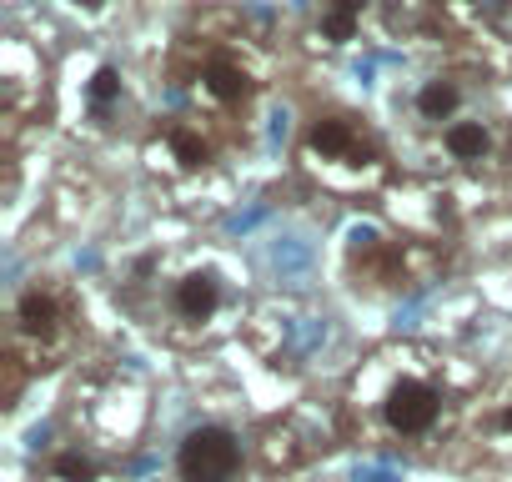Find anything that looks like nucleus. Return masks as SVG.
Here are the masks:
<instances>
[{
    "label": "nucleus",
    "instance_id": "20e7f679",
    "mask_svg": "<svg viewBox=\"0 0 512 482\" xmlns=\"http://www.w3.org/2000/svg\"><path fill=\"white\" fill-rule=\"evenodd\" d=\"M377 151L347 116H317L307 131V161L317 166H367Z\"/></svg>",
    "mask_w": 512,
    "mask_h": 482
},
{
    "label": "nucleus",
    "instance_id": "0eeeda50",
    "mask_svg": "<svg viewBox=\"0 0 512 482\" xmlns=\"http://www.w3.org/2000/svg\"><path fill=\"white\" fill-rule=\"evenodd\" d=\"M462 101H467V91H462V81L457 76H432V81H422L417 86V96H412V106H417V116L422 121H457V111H462Z\"/></svg>",
    "mask_w": 512,
    "mask_h": 482
},
{
    "label": "nucleus",
    "instance_id": "39448f33",
    "mask_svg": "<svg viewBox=\"0 0 512 482\" xmlns=\"http://www.w3.org/2000/svg\"><path fill=\"white\" fill-rule=\"evenodd\" d=\"M166 307H171L176 322L206 327V322H216V312L226 307V287H221L216 272H181V277L171 282V292H166Z\"/></svg>",
    "mask_w": 512,
    "mask_h": 482
},
{
    "label": "nucleus",
    "instance_id": "7ed1b4c3",
    "mask_svg": "<svg viewBox=\"0 0 512 482\" xmlns=\"http://www.w3.org/2000/svg\"><path fill=\"white\" fill-rule=\"evenodd\" d=\"M71 322V307L66 297L51 287V282H36L16 297V312H11V337L16 342H36V347H51Z\"/></svg>",
    "mask_w": 512,
    "mask_h": 482
},
{
    "label": "nucleus",
    "instance_id": "6e6552de",
    "mask_svg": "<svg viewBox=\"0 0 512 482\" xmlns=\"http://www.w3.org/2000/svg\"><path fill=\"white\" fill-rule=\"evenodd\" d=\"M442 146H447L452 161L477 166V161H487V151H492V126H487L482 116H477V121H452V126L442 131Z\"/></svg>",
    "mask_w": 512,
    "mask_h": 482
},
{
    "label": "nucleus",
    "instance_id": "ddd939ff",
    "mask_svg": "<svg viewBox=\"0 0 512 482\" xmlns=\"http://www.w3.org/2000/svg\"><path fill=\"white\" fill-rule=\"evenodd\" d=\"M497 432H507V437H512V397L497 407Z\"/></svg>",
    "mask_w": 512,
    "mask_h": 482
},
{
    "label": "nucleus",
    "instance_id": "9d476101",
    "mask_svg": "<svg viewBox=\"0 0 512 482\" xmlns=\"http://www.w3.org/2000/svg\"><path fill=\"white\" fill-rule=\"evenodd\" d=\"M161 141H166V151H171V161L176 166H206V136L196 131V126H186V121H166V131H161Z\"/></svg>",
    "mask_w": 512,
    "mask_h": 482
},
{
    "label": "nucleus",
    "instance_id": "9b49d317",
    "mask_svg": "<svg viewBox=\"0 0 512 482\" xmlns=\"http://www.w3.org/2000/svg\"><path fill=\"white\" fill-rule=\"evenodd\" d=\"M86 101H91L96 116H106V111L121 101V71H116V66H101V71L91 76V86H86Z\"/></svg>",
    "mask_w": 512,
    "mask_h": 482
},
{
    "label": "nucleus",
    "instance_id": "1a4fd4ad",
    "mask_svg": "<svg viewBox=\"0 0 512 482\" xmlns=\"http://www.w3.org/2000/svg\"><path fill=\"white\" fill-rule=\"evenodd\" d=\"M357 21H362V0H327L322 6V41L327 46H347L357 36Z\"/></svg>",
    "mask_w": 512,
    "mask_h": 482
},
{
    "label": "nucleus",
    "instance_id": "4468645a",
    "mask_svg": "<svg viewBox=\"0 0 512 482\" xmlns=\"http://www.w3.org/2000/svg\"><path fill=\"white\" fill-rule=\"evenodd\" d=\"M76 6H86V11H96V6H106V0H76Z\"/></svg>",
    "mask_w": 512,
    "mask_h": 482
},
{
    "label": "nucleus",
    "instance_id": "f257e3e1",
    "mask_svg": "<svg viewBox=\"0 0 512 482\" xmlns=\"http://www.w3.org/2000/svg\"><path fill=\"white\" fill-rule=\"evenodd\" d=\"M377 412H382V427H387L397 442H422V437H432V432L442 427L447 397H442V387H437L432 377L402 372V377H387Z\"/></svg>",
    "mask_w": 512,
    "mask_h": 482
},
{
    "label": "nucleus",
    "instance_id": "f03ea898",
    "mask_svg": "<svg viewBox=\"0 0 512 482\" xmlns=\"http://www.w3.org/2000/svg\"><path fill=\"white\" fill-rule=\"evenodd\" d=\"M176 472L181 482H231L241 472V442L226 427H191L176 447Z\"/></svg>",
    "mask_w": 512,
    "mask_h": 482
},
{
    "label": "nucleus",
    "instance_id": "423d86ee",
    "mask_svg": "<svg viewBox=\"0 0 512 482\" xmlns=\"http://www.w3.org/2000/svg\"><path fill=\"white\" fill-rule=\"evenodd\" d=\"M251 71L241 66V61H231V56H206L201 66H196V96H206L211 106H246L251 101Z\"/></svg>",
    "mask_w": 512,
    "mask_h": 482
},
{
    "label": "nucleus",
    "instance_id": "f8f14e48",
    "mask_svg": "<svg viewBox=\"0 0 512 482\" xmlns=\"http://www.w3.org/2000/svg\"><path fill=\"white\" fill-rule=\"evenodd\" d=\"M51 472L66 477V482H91V477H96V467H91L81 452H56V457H51Z\"/></svg>",
    "mask_w": 512,
    "mask_h": 482
}]
</instances>
